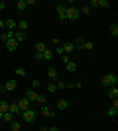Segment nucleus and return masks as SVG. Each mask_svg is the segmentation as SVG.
I'll list each match as a JSON object with an SVG mask.
<instances>
[{"mask_svg":"<svg viewBox=\"0 0 118 131\" xmlns=\"http://www.w3.org/2000/svg\"><path fill=\"white\" fill-rule=\"evenodd\" d=\"M81 18V12H79L77 6H67L65 10V20H79Z\"/></svg>","mask_w":118,"mask_h":131,"instance_id":"nucleus-1","label":"nucleus"},{"mask_svg":"<svg viewBox=\"0 0 118 131\" xmlns=\"http://www.w3.org/2000/svg\"><path fill=\"white\" fill-rule=\"evenodd\" d=\"M116 74H114V72H110V74H104V77H102V84H104V86H114V84H116Z\"/></svg>","mask_w":118,"mask_h":131,"instance_id":"nucleus-2","label":"nucleus"},{"mask_svg":"<svg viewBox=\"0 0 118 131\" xmlns=\"http://www.w3.org/2000/svg\"><path fill=\"white\" fill-rule=\"evenodd\" d=\"M89 8H110V2L108 0H90Z\"/></svg>","mask_w":118,"mask_h":131,"instance_id":"nucleus-3","label":"nucleus"},{"mask_svg":"<svg viewBox=\"0 0 118 131\" xmlns=\"http://www.w3.org/2000/svg\"><path fill=\"white\" fill-rule=\"evenodd\" d=\"M2 88H4L6 92H12V90H16V88H18V82H16V78H10V80H6L4 84H2Z\"/></svg>","mask_w":118,"mask_h":131,"instance_id":"nucleus-4","label":"nucleus"},{"mask_svg":"<svg viewBox=\"0 0 118 131\" xmlns=\"http://www.w3.org/2000/svg\"><path fill=\"white\" fill-rule=\"evenodd\" d=\"M30 104H32V102H30L28 98L18 100V102H16V106H18V110H20V114H22V112H26V110H30Z\"/></svg>","mask_w":118,"mask_h":131,"instance_id":"nucleus-5","label":"nucleus"},{"mask_svg":"<svg viewBox=\"0 0 118 131\" xmlns=\"http://www.w3.org/2000/svg\"><path fill=\"white\" fill-rule=\"evenodd\" d=\"M24 115V121H28V123H34L35 121V112L34 110H26V112H22Z\"/></svg>","mask_w":118,"mask_h":131,"instance_id":"nucleus-6","label":"nucleus"},{"mask_svg":"<svg viewBox=\"0 0 118 131\" xmlns=\"http://www.w3.org/2000/svg\"><path fill=\"white\" fill-rule=\"evenodd\" d=\"M65 10H67V6L63 4V2L55 4V12H57V16H59V20H65Z\"/></svg>","mask_w":118,"mask_h":131,"instance_id":"nucleus-7","label":"nucleus"},{"mask_svg":"<svg viewBox=\"0 0 118 131\" xmlns=\"http://www.w3.org/2000/svg\"><path fill=\"white\" fill-rule=\"evenodd\" d=\"M26 98H28L30 102H38V100H39V92H38V90H32V88H30L28 92H26Z\"/></svg>","mask_w":118,"mask_h":131,"instance_id":"nucleus-8","label":"nucleus"},{"mask_svg":"<svg viewBox=\"0 0 118 131\" xmlns=\"http://www.w3.org/2000/svg\"><path fill=\"white\" fill-rule=\"evenodd\" d=\"M0 39H2V43H6L8 39H14V31H10V29H4V31H2V35H0Z\"/></svg>","mask_w":118,"mask_h":131,"instance_id":"nucleus-9","label":"nucleus"},{"mask_svg":"<svg viewBox=\"0 0 118 131\" xmlns=\"http://www.w3.org/2000/svg\"><path fill=\"white\" fill-rule=\"evenodd\" d=\"M18 45H20V43H18L16 39H8V41H6V49H8V51H16Z\"/></svg>","mask_w":118,"mask_h":131,"instance_id":"nucleus-10","label":"nucleus"},{"mask_svg":"<svg viewBox=\"0 0 118 131\" xmlns=\"http://www.w3.org/2000/svg\"><path fill=\"white\" fill-rule=\"evenodd\" d=\"M14 39H16L18 43H22V41H26V39H28V35H26L24 31H18V29H16V31H14Z\"/></svg>","mask_w":118,"mask_h":131,"instance_id":"nucleus-11","label":"nucleus"},{"mask_svg":"<svg viewBox=\"0 0 118 131\" xmlns=\"http://www.w3.org/2000/svg\"><path fill=\"white\" fill-rule=\"evenodd\" d=\"M39 112H41V115H43V117H55V114H53L47 106H41V110H39Z\"/></svg>","mask_w":118,"mask_h":131,"instance_id":"nucleus-12","label":"nucleus"},{"mask_svg":"<svg viewBox=\"0 0 118 131\" xmlns=\"http://www.w3.org/2000/svg\"><path fill=\"white\" fill-rule=\"evenodd\" d=\"M16 27H18V22L16 20H6V29H10V31H16Z\"/></svg>","mask_w":118,"mask_h":131,"instance_id":"nucleus-13","label":"nucleus"},{"mask_svg":"<svg viewBox=\"0 0 118 131\" xmlns=\"http://www.w3.org/2000/svg\"><path fill=\"white\" fill-rule=\"evenodd\" d=\"M61 49H63V53H67V55H69L71 51H75V45L67 41V43H63V45H61Z\"/></svg>","mask_w":118,"mask_h":131,"instance_id":"nucleus-14","label":"nucleus"},{"mask_svg":"<svg viewBox=\"0 0 118 131\" xmlns=\"http://www.w3.org/2000/svg\"><path fill=\"white\" fill-rule=\"evenodd\" d=\"M108 98H112V100L118 98V88L116 86H110V88H108Z\"/></svg>","mask_w":118,"mask_h":131,"instance_id":"nucleus-15","label":"nucleus"},{"mask_svg":"<svg viewBox=\"0 0 118 131\" xmlns=\"http://www.w3.org/2000/svg\"><path fill=\"white\" fill-rule=\"evenodd\" d=\"M16 29H18V31H24V33H26V29H28V22H26V20H20Z\"/></svg>","mask_w":118,"mask_h":131,"instance_id":"nucleus-16","label":"nucleus"},{"mask_svg":"<svg viewBox=\"0 0 118 131\" xmlns=\"http://www.w3.org/2000/svg\"><path fill=\"white\" fill-rule=\"evenodd\" d=\"M67 106H69V102L65 98H61L59 102H57V110H61V112H63V110H67Z\"/></svg>","mask_w":118,"mask_h":131,"instance_id":"nucleus-17","label":"nucleus"},{"mask_svg":"<svg viewBox=\"0 0 118 131\" xmlns=\"http://www.w3.org/2000/svg\"><path fill=\"white\" fill-rule=\"evenodd\" d=\"M73 45H75V49H83V45H85V39L83 37H77L73 41Z\"/></svg>","mask_w":118,"mask_h":131,"instance_id":"nucleus-18","label":"nucleus"},{"mask_svg":"<svg viewBox=\"0 0 118 131\" xmlns=\"http://www.w3.org/2000/svg\"><path fill=\"white\" fill-rule=\"evenodd\" d=\"M65 67H67V72H75L77 71V63H75V61H69Z\"/></svg>","mask_w":118,"mask_h":131,"instance_id":"nucleus-19","label":"nucleus"},{"mask_svg":"<svg viewBox=\"0 0 118 131\" xmlns=\"http://www.w3.org/2000/svg\"><path fill=\"white\" fill-rule=\"evenodd\" d=\"M8 108H10V104H8L6 100H0V114H4V112H8Z\"/></svg>","mask_w":118,"mask_h":131,"instance_id":"nucleus-20","label":"nucleus"},{"mask_svg":"<svg viewBox=\"0 0 118 131\" xmlns=\"http://www.w3.org/2000/svg\"><path fill=\"white\" fill-rule=\"evenodd\" d=\"M41 57H43V61H51V57H53V51H51V49H45L43 53H41Z\"/></svg>","mask_w":118,"mask_h":131,"instance_id":"nucleus-21","label":"nucleus"},{"mask_svg":"<svg viewBox=\"0 0 118 131\" xmlns=\"http://www.w3.org/2000/svg\"><path fill=\"white\" fill-rule=\"evenodd\" d=\"M16 8H18L20 12H24L26 8H28V4H26V0H18V2H16Z\"/></svg>","mask_w":118,"mask_h":131,"instance_id":"nucleus-22","label":"nucleus"},{"mask_svg":"<svg viewBox=\"0 0 118 131\" xmlns=\"http://www.w3.org/2000/svg\"><path fill=\"white\" fill-rule=\"evenodd\" d=\"M45 49H47V45H45V43H41V41L35 43V53H43Z\"/></svg>","mask_w":118,"mask_h":131,"instance_id":"nucleus-23","label":"nucleus"},{"mask_svg":"<svg viewBox=\"0 0 118 131\" xmlns=\"http://www.w3.org/2000/svg\"><path fill=\"white\" fill-rule=\"evenodd\" d=\"M108 31H110V35H112V37H116V35H118V24H112V26L108 27Z\"/></svg>","mask_w":118,"mask_h":131,"instance_id":"nucleus-24","label":"nucleus"},{"mask_svg":"<svg viewBox=\"0 0 118 131\" xmlns=\"http://www.w3.org/2000/svg\"><path fill=\"white\" fill-rule=\"evenodd\" d=\"M39 86H41V82H39V80H38V78H34V80L30 82V88H32V90H38V88H39Z\"/></svg>","mask_w":118,"mask_h":131,"instance_id":"nucleus-25","label":"nucleus"},{"mask_svg":"<svg viewBox=\"0 0 118 131\" xmlns=\"http://www.w3.org/2000/svg\"><path fill=\"white\" fill-rule=\"evenodd\" d=\"M83 49H85V51H93V49H95V43H93V41H85Z\"/></svg>","mask_w":118,"mask_h":131,"instance_id":"nucleus-26","label":"nucleus"},{"mask_svg":"<svg viewBox=\"0 0 118 131\" xmlns=\"http://www.w3.org/2000/svg\"><path fill=\"white\" fill-rule=\"evenodd\" d=\"M47 77H49V80H55L57 78V71L55 69H49V71H47Z\"/></svg>","mask_w":118,"mask_h":131,"instance_id":"nucleus-27","label":"nucleus"},{"mask_svg":"<svg viewBox=\"0 0 118 131\" xmlns=\"http://www.w3.org/2000/svg\"><path fill=\"white\" fill-rule=\"evenodd\" d=\"M10 129L12 131H22V129H20V121H12V123H10Z\"/></svg>","mask_w":118,"mask_h":131,"instance_id":"nucleus-28","label":"nucleus"},{"mask_svg":"<svg viewBox=\"0 0 118 131\" xmlns=\"http://www.w3.org/2000/svg\"><path fill=\"white\" fill-rule=\"evenodd\" d=\"M47 92H49V94L57 92V86H55V82H51V84H47Z\"/></svg>","mask_w":118,"mask_h":131,"instance_id":"nucleus-29","label":"nucleus"},{"mask_svg":"<svg viewBox=\"0 0 118 131\" xmlns=\"http://www.w3.org/2000/svg\"><path fill=\"white\" fill-rule=\"evenodd\" d=\"M79 12H81L83 16H87V14L90 12V8H89V6H81V8H79Z\"/></svg>","mask_w":118,"mask_h":131,"instance_id":"nucleus-30","label":"nucleus"},{"mask_svg":"<svg viewBox=\"0 0 118 131\" xmlns=\"http://www.w3.org/2000/svg\"><path fill=\"white\" fill-rule=\"evenodd\" d=\"M16 77H26V69H22V67H20V69H16Z\"/></svg>","mask_w":118,"mask_h":131,"instance_id":"nucleus-31","label":"nucleus"},{"mask_svg":"<svg viewBox=\"0 0 118 131\" xmlns=\"http://www.w3.org/2000/svg\"><path fill=\"white\" fill-rule=\"evenodd\" d=\"M55 86H57V90H63V88L67 86V82H63V80H57V82H55Z\"/></svg>","mask_w":118,"mask_h":131,"instance_id":"nucleus-32","label":"nucleus"},{"mask_svg":"<svg viewBox=\"0 0 118 131\" xmlns=\"http://www.w3.org/2000/svg\"><path fill=\"white\" fill-rule=\"evenodd\" d=\"M61 61H63V63H65V65H67V63H69V61H71V59H69V55L65 53V55H61Z\"/></svg>","mask_w":118,"mask_h":131,"instance_id":"nucleus-33","label":"nucleus"},{"mask_svg":"<svg viewBox=\"0 0 118 131\" xmlns=\"http://www.w3.org/2000/svg\"><path fill=\"white\" fill-rule=\"evenodd\" d=\"M53 53H57V55H65V53H63V49H61V45H57V47H55V51H53Z\"/></svg>","mask_w":118,"mask_h":131,"instance_id":"nucleus-34","label":"nucleus"},{"mask_svg":"<svg viewBox=\"0 0 118 131\" xmlns=\"http://www.w3.org/2000/svg\"><path fill=\"white\" fill-rule=\"evenodd\" d=\"M34 59L39 63V61H43V57H41V53H34Z\"/></svg>","mask_w":118,"mask_h":131,"instance_id":"nucleus-35","label":"nucleus"},{"mask_svg":"<svg viewBox=\"0 0 118 131\" xmlns=\"http://www.w3.org/2000/svg\"><path fill=\"white\" fill-rule=\"evenodd\" d=\"M0 29H2V31L6 29V22H4V20H0Z\"/></svg>","mask_w":118,"mask_h":131,"instance_id":"nucleus-36","label":"nucleus"},{"mask_svg":"<svg viewBox=\"0 0 118 131\" xmlns=\"http://www.w3.org/2000/svg\"><path fill=\"white\" fill-rule=\"evenodd\" d=\"M4 8H6V2H0V12L4 10Z\"/></svg>","mask_w":118,"mask_h":131,"instance_id":"nucleus-37","label":"nucleus"},{"mask_svg":"<svg viewBox=\"0 0 118 131\" xmlns=\"http://www.w3.org/2000/svg\"><path fill=\"white\" fill-rule=\"evenodd\" d=\"M47 131H59V127H55V125H51V129H47Z\"/></svg>","mask_w":118,"mask_h":131,"instance_id":"nucleus-38","label":"nucleus"},{"mask_svg":"<svg viewBox=\"0 0 118 131\" xmlns=\"http://www.w3.org/2000/svg\"><path fill=\"white\" fill-rule=\"evenodd\" d=\"M0 90H4V88H2V84H0Z\"/></svg>","mask_w":118,"mask_h":131,"instance_id":"nucleus-39","label":"nucleus"},{"mask_svg":"<svg viewBox=\"0 0 118 131\" xmlns=\"http://www.w3.org/2000/svg\"><path fill=\"white\" fill-rule=\"evenodd\" d=\"M0 121H2V114H0Z\"/></svg>","mask_w":118,"mask_h":131,"instance_id":"nucleus-40","label":"nucleus"}]
</instances>
